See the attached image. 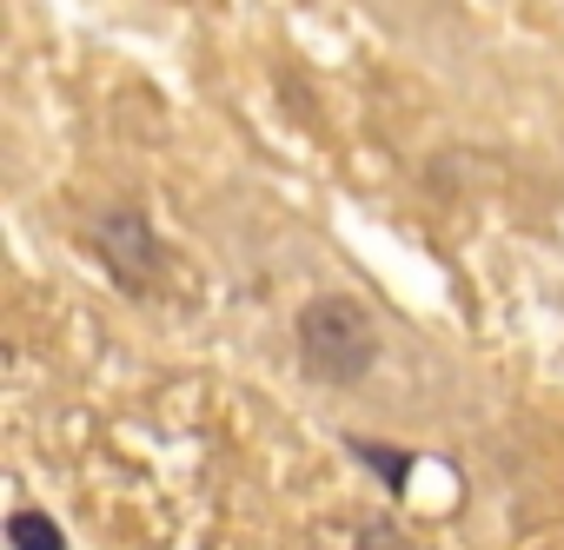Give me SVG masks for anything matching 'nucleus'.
<instances>
[{"label": "nucleus", "instance_id": "nucleus-1", "mask_svg": "<svg viewBox=\"0 0 564 550\" xmlns=\"http://www.w3.org/2000/svg\"><path fill=\"white\" fill-rule=\"evenodd\" d=\"M300 352H306V372L326 378V385H352L372 372L379 359V332L372 319L352 306V299H313L300 312Z\"/></svg>", "mask_w": 564, "mask_h": 550}, {"label": "nucleus", "instance_id": "nucleus-2", "mask_svg": "<svg viewBox=\"0 0 564 550\" xmlns=\"http://www.w3.org/2000/svg\"><path fill=\"white\" fill-rule=\"evenodd\" d=\"M100 252H107V265L120 272V286H127V293H147L153 265H160V245H153V232H147L140 212H113L107 232H100Z\"/></svg>", "mask_w": 564, "mask_h": 550}, {"label": "nucleus", "instance_id": "nucleus-3", "mask_svg": "<svg viewBox=\"0 0 564 550\" xmlns=\"http://www.w3.org/2000/svg\"><path fill=\"white\" fill-rule=\"evenodd\" d=\"M8 543H14V550H67V537H61L54 517H41V510H14V517H8Z\"/></svg>", "mask_w": 564, "mask_h": 550}]
</instances>
